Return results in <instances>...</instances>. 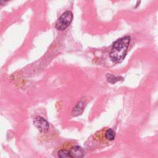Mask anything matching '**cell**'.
<instances>
[{
  "label": "cell",
  "instance_id": "obj_5",
  "mask_svg": "<svg viewBox=\"0 0 158 158\" xmlns=\"http://www.w3.org/2000/svg\"><path fill=\"white\" fill-rule=\"evenodd\" d=\"M104 137L108 141H113L116 138V132L111 129L106 130L104 134Z\"/></svg>",
  "mask_w": 158,
  "mask_h": 158
},
{
  "label": "cell",
  "instance_id": "obj_1",
  "mask_svg": "<svg viewBox=\"0 0 158 158\" xmlns=\"http://www.w3.org/2000/svg\"><path fill=\"white\" fill-rule=\"evenodd\" d=\"M130 42V37L125 36L119 38L114 43L109 54L110 58L114 62L120 63L124 59Z\"/></svg>",
  "mask_w": 158,
  "mask_h": 158
},
{
  "label": "cell",
  "instance_id": "obj_2",
  "mask_svg": "<svg viewBox=\"0 0 158 158\" xmlns=\"http://www.w3.org/2000/svg\"><path fill=\"white\" fill-rule=\"evenodd\" d=\"M73 19V14L71 11H66L63 13L59 19L55 24V27L58 31H64L72 22Z\"/></svg>",
  "mask_w": 158,
  "mask_h": 158
},
{
  "label": "cell",
  "instance_id": "obj_3",
  "mask_svg": "<svg viewBox=\"0 0 158 158\" xmlns=\"http://www.w3.org/2000/svg\"><path fill=\"white\" fill-rule=\"evenodd\" d=\"M33 124L41 133H46L50 129L49 123L44 118L38 116L33 121Z\"/></svg>",
  "mask_w": 158,
  "mask_h": 158
},
{
  "label": "cell",
  "instance_id": "obj_6",
  "mask_svg": "<svg viewBox=\"0 0 158 158\" xmlns=\"http://www.w3.org/2000/svg\"><path fill=\"white\" fill-rule=\"evenodd\" d=\"M58 156L61 158L71 157L69 151L66 149H61L58 153Z\"/></svg>",
  "mask_w": 158,
  "mask_h": 158
},
{
  "label": "cell",
  "instance_id": "obj_4",
  "mask_svg": "<svg viewBox=\"0 0 158 158\" xmlns=\"http://www.w3.org/2000/svg\"><path fill=\"white\" fill-rule=\"evenodd\" d=\"M69 151L71 157H83L85 155L83 149L79 146H72Z\"/></svg>",
  "mask_w": 158,
  "mask_h": 158
},
{
  "label": "cell",
  "instance_id": "obj_8",
  "mask_svg": "<svg viewBox=\"0 0 158 158\" xmlns=\"http://www.w3.org/2000/svg\"><path fill=\"white\" fill-rule=\"evenodd\" d=\"M8 1V0H0V5H3Z\"/></svg>",
  "mask_w": 158,
  "mask_h": 158
},
{
  "label": "cell",
  "instance_id": "obj_7",
  "mask_svg": "<svg viewBox=\"0 0 158 158\" xmlns=\"http://www.w3.org/2000/svg\"><path fill=\"white\" fill-rule=\"evenodd\" d=\"M83 104L82 103H79L77 105L76 107L74 109L73 111H72V114L74 116H79V114H80L81 113H82L83 112Z\"/></svg>",
  "mask_w": 158,
  "mask_h": 158
}]
</instances>
